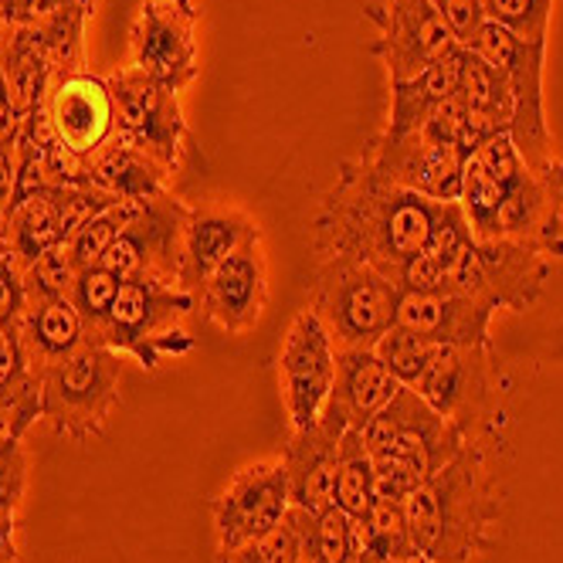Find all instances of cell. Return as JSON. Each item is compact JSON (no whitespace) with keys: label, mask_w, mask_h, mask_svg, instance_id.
<instances>
[{"label":"cell","mask_w":563,"mask_h":563,"mask_svg":"<svg viewBox=\"0 0 563 563\" xmlns=\"http://www.w3.org/2000/svg\"><path fill=\"white\" fill-rule=\"evenodd\" d=\"M441 211L445 200H428L390 184L356 153L340 164L333 187L319 200L312 218L316 262L346 258L400 286L408 265L428 245Z\"/></svg>","instance_id":"1"},{"label":"cell","mask_w":563,"mask_h":563,"mask_svg":"<svg viewBox=\"0 0 563 563\" xmlns=\"http://www.w3.org/2000/svg\"><path fill=\"white\" fill-rule=\"evenodd\" d=\"M556 262L519 241H475L452 200L441 211L428 245L408 265L400 289L405 292H455L486 302L496 312H527L540 302Z\"/></svg>","instance_id":"2"},{"label":"cell","mask_w":563,"mask_h":563,"mask_svg":"<svg viewBox=\"0 0 563 563\" xmlns=\"http://www.w3.org/2000/svg\"><path fill=\"white\" fill-rule=\"evenodd\" d=\"M459 205L475 241H519L563 262V164L533 170L509 133L465 159Z\"/></svg>","instance_id":"3"},{"label":"cell","mask_w":563,"mask_h":563,"mask_svg":"<svg viewBox=\"0 0 563 563\" xmlns=\"http://www.w3.org/2000/svg\"><path fill=\"white\" fill-rule=\"evenodd\" d=\"M499 516L503 499L486 468V445H465L405 499L415 550L438 563H468L489 550Z\"/></svg>","instance_id":"4"},{"label":"cell","mask_w":563,"mask_h":563,"mask_svg":"<svg viewBox=\"0 0 563 563\" xmlns=\"http://www.w3.org/2000/svg\"><path fill=\"white\" fill-rule=\"evenodd\" d=\"M360 434L374 462V493L394 503H405L468 445L465 434L411 387H397L387 408L360 428Z\"/></svg>","instance_id":"5"},{"label":"cell","mask_w":563,"mask_h":563,"mask_svg":"<svg viewBox=\"0 0 563 563\" xmlns=\"http://www.w3.org/2000/svg\"><path fill=\"white\" fill-rule=\"evenodd\" d=\"M411 390H418L441 418H449L468 445H486V438L503 424L509 380L496 364L493 346L434 343Z\"/></svg>","instance_id":"6"},{"label":"cell","mask_w":563,"mask_h":563,"mask_svg":"<svg viewBox=\"0 0 563 563\" xmlns=\"http://www.w3.org/2000/svg\"><path fill=\"white\" fill-rule=\"evenodd\" d=\"M194 309L197 296L170 282L150 275L123 278L99 346L133 356L146 374H153L167 356H184L194 350V336L184 327Z\"/></svg>","instance_id":"7"},{"label":"cell","mask_w":563,"mask_h":563,"mask_svg":"<svg viewBox=\"0 0 563 563\" xmlns=\"http://www.w3.org/2000/svg\"><path fill=\"white\" fill-rule=\"evenodd\" d=\"M405 289L394 278L346 258L316 262L309 309L323 319L336 350H374L397 323Z\"/></svg>","instance_id":"8"},{"label":"cell","mask_w":563,"mask_h":563,"mask_svg":"<svg viewBox=\"0 0 563 563\" xmlns=\"http://www.w3.org/2000/svg\"><path fill=\"white\" fill-rule=\"evenodd\" d=\"M478 52L499 75L512 92V123H509V140L519 150L533 170H553L563 164L556 153V140L547 123L543 109V68H547V45L540 42H522V37L509 34L499 24H482L472 42L465 45Z\"/></svg>","instance_id":"9"},{"label":"cell","mask_w":563,"mask_h":563,"mask_svg":"<svg viewBox=\"0 0 563 563\" xmlns=\"http://www.w3.org/2000/svg\"><path fill=\"white\" fill-rule=\"evenodd\" d=\"M123 367V353L86 343L42 374V421L68 441L99 438L119 405Z\"/></svg>","instance_id":"10"},{"label":"cell","mask_w":563,"mask_h":563,"mask_svg":"<svg viewBox=\"0 0 563 563\" xmlns=\"http://www.w3.org/2000/svg\"><path fill=\"white\" fill-rule=\"evenodd\" d=\"M112 205L115 197L99 187L37 184V187L14 190L11 208L4 214L8 255L24 272L34 258H42L58 245H68L78 228Z\"/></svg>","instance_id":"11"},{"label":"cell","mask_w":563,"mask_h":563,"mask_svg":"<svg viewBox=\"0 0 563 563\" xmlns=\"http://www.w3.org/2000/svg\"><path fill=\"white\" fill-rule=\"evenodd\" d=\"M106 82L112 92L115 140L136 146L164 170L177 174L187 150V119L177 92L133 65L106 75Z\"/></svg>","instance_id":"12"},{"label":"cell","mask_w":563,"mask_h":563,"mask_svg":"<svg viewBox=\"0 0 563 563\" xmlns=\"http://www.w3.org/2000/svg\"><path fill=\"white\" fill-rule=\"evenodd\" d=\"M194 0H143L130 24V65L177 96L200 71Z\"/></svg>","instance_id":"13"},{"label":"cell","mask_w":563,"mask_h":563,"mask_svg":"<svg viewBox=\"0 0 563 563\" xmlns=\"http://www.w3.org/2000/svg\"><path fill=\"white\" fill-rule=\"evenodd\" d=\"M278 397L292 431L309 428L323 415L333 377H336V346L309 306L296 312V319L286 330V340L278 346Z\"/></svg>","instance_id":"14"},{"label":"cell","mask_w":563,"mask_h":563,"mask_svg":"<svg viewBox=\"0 0 563 563\" xmlns=\"http://www.w3.org/2000/svg\"><path fill=\"white\" fill-rule=\"evenodd\" d=\"M364 18L377 27L371 55L384 65L387 82H408L459 45L428 0H374Z\"/></svg>","instance_id":"15"},{"label":"cell","mask_w":563,"mask_h":563,"mask_svg":"<svg viewBox=\"0 0 563 563\" xmlns=\"http://www.w3.org/2000/svg\"><path fill=\"white\" fill-rule=\"evenodd\" d=\"M289 506V478L282 459L241 465L211 503L218 550H234L272 533L286 519Z\"/></svg>","instance_id":"16"},{"label":"cell","mask_w":563,"mask_h":563,"mask_svg":"<svg viewBox=\"0 0 563 563\" xmlns=\"http://www.w3.org/2000/svg\"><path fill=\"white\" fill-rule=\"evenodd\" d=\"M187 214L190 208L180 197H174V190L159 194L153 200H143L136 218L115 238V245L109 249L102 265L115 272L119 278L150 275V278L177 286Z\"/></svg>","instance_id":"17"},{"label":"cell","mask_w":563,"mask_h":563,"mask_svg":"<svg viewBox=\"0 0 563 563\" xmlns=\"http://www.w3.org/2000/svg\"><path fill=\"white\" fill-rule=\"evenodd\" d=\"M45 112L62 150L75 156L86 170L115 140V112H112L109 82L102 75H92L89 68L55 75V82L45 96Z\"/></svg>","instance_id":"18"},{"label":"cell","mask_w":563,"mask_h":563,"mask_svg":"<svg viewBox=\"0 0 563 563\" xmlns=\"http://www.w3.org/2000/svg\"><path fill=\"white\" fill-rule=\"evenodd\" d=\"M197 309L228 336H245L262 323L268 309V258L262 234L245 238L211 272L197 292Z\"/></svg>","instance_id":"19"},{"label":"cell","mask_w":563,"mask_h":563,"mask_svg":"<svg viewBox=\"0 0 563 563\" xmlns=\"http://www.w3.org/2000/svg\"><path fill=\"white\" fill-rule=\"evenodd\" d=\"M360 156L387 177L390 184L415 190L428 200H459L462 194V170H465V153L455 146H441L424 140L418 130L405 136H384L377 133Z\"/></svg>","instance_id":"20"},{"label":"cell","mask_w":563,"mask_h":563,"mask_svg":"<svg viewBox=\"0 0 563 563\" xmlns=\"http://www.w3.org/2000/svg\"><path fill=\"white\" fill-rule=\"evenodd\" d=\"M99 0H0V27L34 31L55 58V75L86 68V31Z\"/></svg>","instance_id":"21"},{"label":"cell","mask_w":563,"mask_h":563,"mask_svg":"<svg viewBox=\"0 0 563 563\" xmlns=\"http://www.w3.org/2000/svg\"><path fill=\"white\" fill-rule=\"evenodd\" d=\"M343 424L330 415H319L316 424L299 428L282 445V465L289 478V499L299 509L323 512L333 506V478H336V459H340V438Z\"/></svg>","instance_id":"22"},{"label":"cell","mask_w":563,"mask_h":563,"mask_svg":"<svg viewBox=\"0 0 563 563\" xmlns=\"http://www.w3.org/2000/svg\"><path fill=\"white\" fill-rule=\"evenodd\" d=\"M262 234V224L238 208H190L184 224V249H180V278L177 286L187 292H200L211 272L241 245L245 238Z\"/></svg>","instance_id":"23"},{"label":"cell","mask_w":563,"mask_h":563,"mask_svg":"<svg viewBox=\"0 0 563 563\" xmlns=\"http://www.w3.org/2000/svg\"><path fill=\"white\" fill-rule=\"evenodd\" d=\"M493 316L486 302L455 292H405L397 306L400 327L449 346H493Z\"/></svg>","instance_id":"24"},{"label":"cell","mask_w":563,"mask_h":563,"mask_svg":"<svg viewBox=\"0 0 563 563\" xmlns=\"http://www.w3.org/2000/svg\"><path fill=\"white\" fill-rule=\"evenodd\" d=\"M397 377L377 356V350H336V377L323 415L343 428H364L397 394Z\"/></svg>","instance_id":"25"},{"label":"cell","mask_w":563,"mask_h":563,"mask_svg":"<svg viewBox=\"0 0 563 563\" xmlns=\"http://www.w3.org/2000/svg\"><path fill=\"white\" fill-rule=\"evenodd\" d=\"M459 102L465 106L462 126V153L465 159L499 133H509L512 123V92L499 68H493L478 52L462 45V68H459Z\"/></svg>","instance_id":"26"},{"label":"cell","mask_w":563,"mask_h":563,"mask_svg":"<svg viewBox=\"0 0 563 563\" xmlns=\"http://www.w3.org/2000/svg\"><path fill=\"white\" fill-rule=\"evenodd\" d=\"M18 343H21L27 367L42 377L55 364H62V360L82 350L89 340H86V327H82V319H78L71 299H42V302H27Z\"/></svg>","instance_id":"27"},{"label":"cell","mask_w":563,"mask_h":563,"mask_svg":"<svg viewBox=\"0 0 563 563\" xmlns=\"http://www.w3.org/2000/svg\"><path fill=\"white\" fill-rule=\"evenodd\" d=\"M459 68H462V45H455L449 55H441L434 65H428L421 75L408 82H390V109L384 136H405L415 133L424 119L459 92Z\"/></svg>","instance_id":"28"},{"label":"cell","mask_w":563,"mask_h":563,"mask_svg":"<svg viewBox=\"0 0 563 563\" xmlns=\"http://www.w3.org/2000/svg\"><path fill=\"white\" fill-rule=\"evenodd\" d=\"M170 180V170H164L153 156L140 153L123 140H112L89 167V187H99L115 200H140V205L167 194Z\"/></svg>","instance_id":"29"},{"label":"cell","mask_w":563,"mask_h":563,"mask_svg":"<svg viewBox=\"0 0 563 563\" xmlns=\"http://www.w3.org/2000/svg\"><path fill=\"white\" fill-rule=\"evenodd\" d=\"M0 52H4V75L18 123L45 102L55 82V58L34 31L0 27Z\"/></svg>","instance_id":"30"},{"label":"cell","mask_w":563,"mask_h":563,"mask_svg":"<svg viewBox=\"0 0 563 563\" xmlns=\"http://www.w3.org/2000/svg\"><path fill=\"white\" fill-rule=\"evenodd\" d=\"M42 421V377L21 353L18 336L0 330V431L24 438Z\"/></svg>","instance_id":"31"},{"label":"cell","mask_w":563,"mask_h":563,"mask_svg":"<svg viewBox=\"0 0 563 563\" xmlns=\"http://www.w3.org/2000/svg\"><path fill=\"white\" fill-rule=\"evenodd\" d=\"M356 533H360L356 563H394L415 553L408 519H405V503L374 499V506L356 519Z\"/></svg>","instance_id":"32"},{"label":"cell","mask_w":563,"mask_h":563,"mask_svg":"<svg viewBox=\"0 0 563 563\" xmlns=\"http://www.w3.org/2000/svg\"><path fill=\"white\" fill-rule=\"evenodd\" d=\"M374 462L364 445V434L356 428H346L340 438V459H336V478H333V506L346 516L360 519L374 506Z\"/></svg>","instance_id":"33"},{"label":"cell","mask_w":563,"mask_h":563,"mask_svg":"<svg viewBox=\"0 0 563 563\" xmlns=\"http://www.w3.org/2000/svg\"><path fill=\"white\" fill-rule=\"evenodd\" d=\"M136 211H140V200H115L112 208H106L96 218H89L68 241V252L75 258V265L78 268L102 265V258L115 245V238L126 231V224L136 218Z\"/></svg>","instance_id":"34"},{"label":"cell","mask_w":563,"mask_h":563,"mask_svg":"<svg viewBox=\"0 0 563 563\" xmlns=\"http://www.w3.org/2000/svg\"><path fill=\"white\" fill-rule=\"evenodd\" d=\"M119 286H123V278L115 272H109L106 265H96V268H82L75 278V289H71V306L78 312L86 327V340L99 346V336H102V327L106 319L115 306V296H119Z\"/></svg>","instance_id":"35"},{"label":"cell","mask_w":563,"mask_h":563,"mask_svg":"<svg viewBox=\"0 0 563 563\" xmlns=\"http://www.w3.org/2000/svg\"><path fill=\"white\" fill-rule=\"evenodd\" d=\"M489 24L506 27L522 42L547 45L550 21H553V0H482Z\"/></svg>","instance_id":"36"},{"label":"cell","mask_w":563,"mask_h":563,"mask_svg":"<svg viewBox=\"0 0 563 563\" xmlns=\"http://www.w3.org/2000/svg\"><path fill=\"white\" fill-rule=\"evenodd\" d=\"M78 268L68 245H58L52 252H45L42 258H34L21 275H24V292L27 302H42V299H68L75 289Z\"/></svg>","instance_id":"37"},{"label":"cell","mask_w":563,"mask_h":563,"mask_svg":"<svg viewBox=\"0 0 563 563\" xmlns=\"http://www.w3.org/2000/svg\"><path fill=\"white\" fill-rule=\"evenodd\" d=\"M374 350H377V356L387 364V371L397 377V384H400V387H411V384L418 380V374L424 371V364H428V356H431L434 343L424 340L421 333L408 330V327L394 323Z\"/></svg>","instance_id":"38"},{"label":"cell","mask_w":563,"mask_h":563,"mask_svg":"<svg viewBox=\"0 0 563 563\" xmlns=\"http://www.w3.org/2000/svg\"><path fill=\"white\" fill-rule=\"evenodd\" d=\"M299 560H302V543L289 519H282L272 533L252 543H241L234 550H218V563H299Z\"/></svg>","instance_id":"39"},{"label":"cell","mask_w":563,"mask_h":563,"mask_svg":"<svg viewBox=\"0 0 563 563\" xmlns=\"http://www.w3.org/2000/svg\"><path fill=\"white\" fill-rule=\"evenodd\" d=\"M31 455L24 449V438L0 431V512L18 516L27 496Z\"/></svg>","instance_id":"40"},{"label":"cell","mask_w":563,"mask_h":563,"mask_svg":"<svg viewBox=\"0 0 563 563\" xmlns=\"http://www.w3.org/2000/svg\"><path fill=\"white\" fill-rule=\"evenodd\" d=\"M27 312V292H24V275L11 255L0 258V330L8 336L21 333Z\"/></svg>","instance_id":"41"},{"label":"cell","mask_w":563,"mask_h":563,"mask_svg":"<svg viewBox=\"0 0 563 563\" xmlns=\"http://www.w3.org/2000/svg\"><path fill=\"white\" fill-rule=\"evenodd\" d=\"M428 4L445 18V24L452 27L455 42L468 45L472 34L486 24V11H482V0H428Z\"/></svg>","instance_id":"42"},{"label":"cell","mask_w":563,"mask_h":563,"mask_svg":"<svg viewBox=\"0 0 563 563\" xmlns=\"http://www.w3.org/2000/svg\"><path fill=\"white\" fill-rule=\"evenodd\" d=\"M18 187V146L14 140H0V224L11 208V197Z\"/></svg>","instance_id":"43"},{"label":"cell","mask_w":563,"mask_h":563,"mask_svg":"<svg viewBox=\"0 0 563 563\" xmlns=\"http://www.w3.org/2000/svg\"><path fill=\"white\" fill-rule=\"evenodd\" d=\"M14 136H18V112L11 102L8 75H4V52H0V140H14Z\"/></svg>","instance_id":"44"},{"label":"cell","mask_w":563,"mask_h":563,"mask_svg":"<svg viewBox=\"0 0 563 563\" xmlns=\"http://www.w3.org/2000/svg\"><path fill=\"white\" fill-rule=\"evenodd\" d=\"M18 519L0 512V563H18Z\"/></svg>","instance_id":"45"},{"label":"cell","mask_w":563,"mask_h":563,"mask_svg":"<svg viewBox=\"0 0 563 563\" xmlns=\"http://www.w3.org/2000/svg\"><path fill=\"white\" fill-rule=\"evenodd\" d=\"M394 563H438V560H431V556H424V553H408V556H400V560H394Z\"/></svg>","instance_id":"46"},{"label":"cell","mask_w":563,"mask_h":563,"mask_svg":"<svg viewBox=\"0 0 563 563\" xmlns=\"http://www.w3.org/2000/svg\"><path fill=\"white\" fill-rule=\"evenodd\" d=\"M8 255V234H4V224H0V258Z\"/></svg>","instance_id":"47"},{"label":"cell","mask_w":563,"mask_h":563,"mask_svg":"<svg viewBox=\"0 0 563 563\" xmlns=\"http://www.w3.org/2000/svg\"><path fill=\"white\" fill-rule=\"evenodd\" d=\"M299 563H309V560H299Z\"/></svg>","instance_id":"48"}]
</instances>
